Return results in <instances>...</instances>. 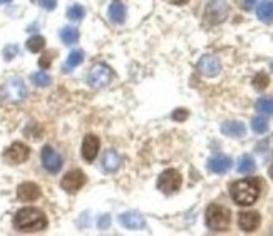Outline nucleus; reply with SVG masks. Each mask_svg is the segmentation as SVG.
Listing matches in <instances>:
<instances>
[{"instance_id": "5", "label": "nucleus", "mask_w": 273, "mask_h": 236, "mask_svg": "<svg viewBox=\"0 0 273 236\" xmlns=\"http://www.w3.org/2000/svg\"><path fill=\"white\" fill-rule=\"evenodd\" d=\"M112 69L109 65L97 62L91 67L89 74H87V82H89L91 87L94 89H101V87H106L109 82L112 81Z\"/></svg>"}, {"instance_id": "4", "label": "nucleus", "mask_w": 273, "mask_h": 236, "mask_svg": "<svg viewBox=\"0 0 273 236\" xmlns=\"http://www.w3.org/2000/svg\"><path fill=\"white\" fill-rule=\"evenodd\" d=\"M230 7H228L226 0H210L205 9V19L210 25L223 24L228 19Z\"/></svg>"}, {"instance_id": "38", "label": "nucleus", "mask_w": 273, "mask_h": 236, "mask_svg": "<svg viewBox=\"0 0 273 236\" xmlns=\"http://www.w3.org/2000/svg\"><path fill=\"white\" fill-rule=\"evenodd\" d=\"M9 2H12V0H0V5H2V4H9Z\"/></svg>"}, {"instance_id": "7", "label": "nucleus", "mask_w": 273, "mask_h": 236, "mask_svg": "<svg viewBox=\"0 0 273 236\" xmlns=\"http://www.w3.org/2000/svg\"><path fill=\"white\" fill-rule=\"evenodd\" d=\"M29 156H30V149H29V146L24 144V142H14V144L10 146L4 154L5 161L10 163V164L24 163L29 159Z\"/></svg>"}, {"instance_id": "15", "label": "nucleus", "mask_w": 273, "mask_h": 236, "mask_svg": "<svg viewBox=\"0 0 273 236\" xmlns=\"http://www.w3.org/2000/svg\"><path fill=\"white\" fill-rule=\"evenodd\" d=\"M231 164H233V161L228 156L218 154V156H213L208 161V169L215 174H223L231 168Z\"/></svg>"}, {"instance_id": "8", "label": "nucleus", "mask_w": 273, "mask_h": 236, "mask_svg": "<svg viewBox=\"0 0 273 236\" xmlns=\"http://www.w3.org/2000/svg\"><path fill=\"white\" fill-rule=\"evenodd\" d=\"M41 159H42V164L44 168L47 169L49 173H57L61 171L62 168V158L59 152H56L52 149L51 146H46L41 152Z\"/></svg>"}, {"instance_id": "33", "label": "nucleus", "mask_w": 273, "mask_h": 236, "mask_svg": "<svg viewBox=\"0 0 273 236\" xmlns=\"http://www.w3.org/2000/svg\"><path fill=\"white\" fill-rule=\"evenodd\" d=\"M173 119H174V121H184V119H188V111H186V109H176V111L173 112Z\"/></svg>"}, {"instance_id": "18", "label": "nucleus", "mask_w": 273, "mask_h": 236, "mask_svg": "<svg viewBox=\"0 0 273 236\" xmlns=\"http://www.w3.org/2000/svg\"><path fill=\"white\" fill-rule=\"evenodd\" d=\"M119 164H121V158L114 149H109L104 152V156H102V168L106 169L107 173H112L116 171L119 168Z\"/></svg>"}, {"instance_id": "31", "label": "nucleus", "mask_w": 273, "mask_h": 236, "mask_svg": "<svg viewBox=\"0 0 273 236\" xmlns=\"http://www.w3.org/2000/svg\"><path fill=\"white\" fill-rule=\"evenodd\" d=\"M52 56H54V52H46L44 54V56L39 59V65L42 69H47L49 65L52 64Z\"/></svg>"}, {"instance_id": "19", "label": "nucleus", "mask_w": 273, "mask_h": 236, "mask_svg": "<svg viewBox=\"0 0 273 236\" xmlns=\"http://www.w3.org/2000/svg\"><path fill=\"white\" fill-rule=\"evenodd\" d=\"M109 20L112 24H123L126 20V7L119 2H114L111 7H109Z\"/></svg>"}, {"instance_id": "1", "label": "nucleus", "mask_w": 273, "mask_h": 236, "mask_svg": "<svg viewBox=\"0 0 273 236\" xmlns=\"http://www.w3.org/2000/svg\"><path fill=\"white\" fill-rule=\"evenodd\" d=\"M14 226L19 231L24 233H34L42 231L47 226V218L41 210L35 208H24V210L17 211V215L14 216Z\"/></svg>"}, {"instance_id": "23", "label": "nucleus", "mask_w": 273, "mask_h": 236, "mask_svg": "<svg viewBox=\"0 0 273 236\" xmlns=\"http://www.w3.org/2000/svg\"><path fill=\"white\" fill-rule=\"evenodd\" d=\"M61 39L64 44H67V46H72V44H75L79 39V30L74 29V27H64L61 30Z\"/></svg>"}, {"instance_id": "6", "label": "nucleus", "mask_w": 273, "mask_h": 236, "mask_svg": "<svg viewBox=\"0 0 273 236\" xmlns=\"http://www.w3.org/2000/svg\"><path fill=\"white\" fill-rule=\"evenodd\" d=\"M181 183L183 178L179 171H176V169H166L158 178V189L163 191L165 194H171L181 188Z\"/></svg>"}, {"instance_id": "12", "label": "nucleus", "mask_w": 273, "mask_h": 236, "mask_svg": "<svg viewBox=\"0 0 273 236\" xmlns=\"http://www.w3.org/2000/svg\"><path fill=\"white\" fill-rule=\"evenodd\" d=\"M260 221H261L260 213H256V211H245V213H240V216H238L240 228L247 233L255 231V229L260 226Z\"/></svg>"}, {"instance_id": "16", "label": "nucleus", "mask_w": 273, "mask_h": 236, "mask_svg": "<svg viewBox=\"0 0 273 236\" xmlns=\"http://www.w3.org/2000/svg\"><path fill=\"white\" fill-rule=\"evenodd\" d=\"M119 223L123 224L124 228L128 229H141L144 228V218L139 215V213H123L121 216H119Z\"/></svg>"}, {"instance_id": "11", "label": "nucleus", "mask_w": 273, "mask_h": 236, "mask_svg": "<svg viewBox=\"0 0 273 236\" xmlns=\"http://www.w3.org/2000/svg\"><path fill=\"white\" fill-rule=\"evenodd\" d=\"M198 70L206 77H215V75L220 74L221 64L215 56H203L198 62Z\"/></svg>"}, {"instance_id": "21", "label": "nucleus", "mask_w": 273, "mask_h": 236, "mask_svg": "<svg viewBox=\"0 0 273 236\" xmlns=\"http://www.w3.org/2000/svg\"><path fill=\"white\" fill-rule=\"evenodd\" d=\"M256 111L263 116H273V97H261L255 104Z\"/></svg>"}, {"instance_id": "35", "label": "nucleus", "mask_w": 273, "mask_h": 236, "mask_svg": "<svg viewBox=\"0 0 273 236\" xmlns=\"http://www.w3.org/2000/svg\"><path fill=\"white\" fill-rule=\"evenodd\" d=\"M255 2H256V0H243V7L245 9H252Z\"/></svg>"}, {"instance_id": "29", "label": "nucleus", "mask_w": 273, "mask_h": 236, "mask_svg": "<svg viewBox=\"0 0 273 236\" xmlns=\"http://www.w3.org/2000/svg\"><path fill=\"white\" fill-rule=\"evenodd\" d=\"M84 14H86V10H84L83 5H79V4L70 5V7L67 9V17L70 20H81L84 17Z\"/></svg>"}, {"instance_id": "14", "label": "nucleus", "mask_w": 273, "mask_h": 236, "mask_svg": "<svg viewBox=\"0 0 273 236\" xmlns=\"http://www.w3.org/2000/svg\"><path fill=\"white\" fill-rule=\"evenodd\" d=\"M99 138L94 134H87L83 142V158L87 163L94 161L97 156V151H99Z\"/></svg>"}, {"instance_id": "39", "label": "nucleus", "mask_w": 273, "mask_h": 236, "mask_svg": "<svg viewBox=\"0 0 273 236\" xmlns=\"http://www.w3.org/2000/svg\"><path fill=\"white\" fill-rule=\"evenodd\" d=\"M270 69H271V72H273V62H271V65H270Z\"/></svg>"}, {"instance_id": "28", "label": "nucleus", "mask_w": 273, "mask_h": 236, "mask_svg": "<svg viewBox=\"0 0 273 236\" xmlns=\"http://www.w3.org/2000/svg\"><path fill=\"white\" fill-rule=\"evenodd\" d=\"M30 81L34 82L37 87H47L49 84H51V77H49V74H46L44 70L32 74L30 75Z\"/></svg>"}, {"instance_id": "24", "label": "nucleus", "mask_w": 273, "mask_h": 236, "mask_svg": "<svg viewBox=\"0 0 273 236\" xmlns=\"http://www.w3.org/2000/svg\"><path fill=\"white\" fill-rule=\"evenodd\" d=\"M84 60V52L83 51H72L69 54L67 57V62H65V72H69V69L75 67V65H79L81 62Z\"/></svg>"}, {"instance_id": "25", "label": "nucleus", "mask_w": 273, "mask_h": 236, "mask_svg": "<svg viewBox=\"0 0 273 236\" xmlns=\"http://www.w3.org/2000/svg\"><path fill=\"white\" fill-rule=\"evenodd\" d=\"M44 47H46V39L42 35H34L27 41V49L30 52H41Z\"/></svg>"}, {"instance_id": "34", "label": "nucleus", "mask_w": 273, "mask_h": 236, "mask_svg": "<svg viewBox=\"0 0 273 236\" xmlns=\"http://www.w3.org/2000/svg\"><path fill=\"white\" fill-rule=\"evenodd\" d=\"M109 223H111V218H109V215H104L99 219V228H107Z\"/></svg>"}, {"instance_id": "3", "label": "nucleus", "mask_w": 273, "mask_h": 236, "mask_svg": "<svg viewBox=\"0 0 273 236\" xmlns=\"http://www.w3.org/2000/svg\"><path fill=\"white\" fill-rule=\"evenodd\" d=\"M231 213L221 205H210L206 210V224L213 231H223L230 226Z\"/></svg>"}, {"instance_id": "27", "label": "nucleus", "mask_w": 273, "mask_h": 236, "mask_svg": "<svg viewBox=\"0 0 273 236\" xmlns=\"http://www.w3.org/2000/svg\"><path fill=\"white\" fill-rule=\"evenodd\" d=\"M270 84V77L265 72H258L253 77V87L256 91H265Z\"/></svg>"}, {"instance_id": "30", "label": "nucleus", "mask_w": 273, "mask_h": 236, "mask_svg": "<svg viewBox=\"0 0 273 236\" xmlns=\"http://www.w3.org/2000/svg\"><path fill=\"white\" fill-rule=\"evenodd\" d=\"M19 54V47L17 46H7L4 49V59L5 60H12L15 56Z\"/></svg>"}, {"instance_id": "26", "label": "nucleus", "mask_w": 273, "mask_h": 236, "mask_svg": "<svg viewBox=\"0 0 273 236\" xmlns=\"http://www.w3.org/2000/svg\"><path fill=\"white\" fill-rule=\"evenodd\" d=\"M252 129L256 134H263L268 131V121H266L263 116H256L252 119Z\"/></svg>"}, {"instance_id": "37", "label": "nucleus", "mask_w": 273, "mask_h": 236, "mask_svg": "<svg viewBox=\"0 0 273 236\" xmlns=\"http://www.w3.org/2000/svg\"><path fill=\"white\" fill-rule=\"evenodd\" d=\"M268 173H270V178L273 179V164H271V166H270V171H268Z\"/></svg>"}, {"instance_id": "13", "label": "nucleus", "mask_w": 273, "mask_h": 236, "mask_svg": "<svg viewBox=\"0 0 273 236\" xmlns=\"http://www.w3.org/2000/svg\"><path fill=\"white\" fill-rule=\"evenodd\" d=\"M17 198L24 203H32L41 198V188L35 183H22L17 188Z\"/></svg>"}, {"instance_id": "9", "label": "nucleus", "mask_w": 273, "mask_h": 236, "mask_svg": "<svg viewBox=\"0 0 273 236\" xmlns=\"http://www.w3.org/2000/svg\"><path fill=\"white\" fill-rule=\"evenodd\" d=\"M84 184H86V176L83 171H79V169L69 171L61 181L62 189L67 191V193H75V191H79Z\"/></svg>"}, {"instance_id": "36", "label": "nucleus", "mask_w": 273, "mask_h": 236, "mask_svg": "<svg viewBox=\"0 0 273 236\" xmlns=\"http://www.w3.org/2000/svg\"><path fill=\"white\" fill-rule=\"evenodd\" d=\"M173 4H176V5H183V4H186V2H189V0H171Z\"/></svg>"}, {"instance_id": "10", "label": "nucleus", "mask_w": 273, "mask_h": 236, "mask_svg": "<svg viewBox=\"0 0 273 236\" xmlns=\"http://www.w3.org/2000/svg\"><path fill=\"white\" fill-rule=\"evenodd\" d=\"M5 96H7L9 101H12V102L24 101L25 96H27V89H25L22 79H17V77L10 79L7 82V86H5Z\"/></svg>"}, {"instance_id": "2", "label": "nucleus", "mask_w": 273, "mask_h": 236, "mask_svg": "<svg viewBox=\"0 0 273 236\" xmlns=\"http://www.w3.org/2000/svg\"><path fill=\"white\" fill-rule=\"evenodd\" d=\"M231 200L240 206H250L258 200L260 183L258 179H242L231 184L230 188Z\"/></svg>"}, {"instance_id": "17", "label": "nucleus", "mask_w": 273, "mask_h": 236, "mask_svg": "<svg viewBox=\"0 0 273 236\" xmlns=\"http://www.w3.org/2000/svg\"><path fill=\"white\" fill-rule=\"evenodd\" d=\"M221 133L228 136V138H242L247 133L243 123H238V121H230V123H225L221 126Z\"/></svg>"}, {"instance_id": "20", "label": "nucleus", "mask_w": 273, "mask_h": 236, "mask_svg": "<svg viewBox=\"0 0 273 236\" xmlns=\"http://www.w3.org/2000/svg\"><path fill=\"white\" fill-rule=\"evenodd\" d=\"M256 15L261 22H271L273 20V2L271 0H263L258 7H256Z\"/></svg>"}, {"instance_id": "32", "label": "nucleus", "mask_w": 273, "mask_h": 236, "mask_svg": "<svg viewBox=\"0 0 273 236\" xmlns=\"http://www.w3.org/2000/svg\"><path fill=\"white\" fill-rule=\"evenodd\" d=\"M37 4L46 10H54L57 5V0H37Z\"/></svg>"}, {"instance_id": "22", "label": "nucleus", "mask_w": 273, "mask_h": 236, "mask_svg": "<svg viewBox=\"0 0 273 236\" xmlns=\"http://www.w3.org/2000/svg\"><path fill=\"white\" fill-rule=\"evenodd\" d=\"M255 159L250 156V154H245L240 158V161H238V173H242V174H248V173H253L255 171Z\"/></svg>"}]
</instances>
